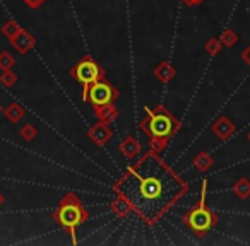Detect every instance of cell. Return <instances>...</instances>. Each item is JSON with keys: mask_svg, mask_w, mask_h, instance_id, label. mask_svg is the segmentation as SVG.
I'll return each instance as SVG.
<instances>
[{"mask_svg": "<svg viewBox=\"0 0 250 246\" xmlns=\"http://www.w3.org/2000/svg\"><path fill=\"white\" fill-rule=\"evenodd\" d=\"M91 139L96 144H104L110 139V132L104 129V125H98L94 130H91Z\"/></svg>", "mask_w": 250, "mask_h": 246, "instance_id": "cell-9", "label": "cell"}, {"mask_svg": "<svg viewBox=\"0 0 250 246\" xmlns=\"http://www.w3.org/2000/svg\"><path fill=\"white\" fill-rule=\"evenodd\" d=\"M214 132L218 133L221 139H226V137L233 132V125L229 123L228 120H225V118H223V120H219L218 123L214 125Z\"/></svg>", "mask_w": 250, "mask_h": 246, "instance_id": "cell-10", "label": "cell"}, {"mask_svg": "<svg viewBox=\"0 0 250 246\" xmlns=\"http://www.w3.org/2000/svg\"><path fill=\"white\" fill-rule=\"evenodd\" d=\"M146 111L149 113V121H147V125L146 123H144V125L147 127L151 135L163 139V137H168L173 132V120H171V116H168V114H165V113L156 114L154 111H151L149 108H146Z\"/></svg>", "mask_w": 250, "mask_h": 246, "instance_id": "cell-5", "label": "cell"}, {"mask_svg": "<svg viewBox=\"0 0 250 246\" xmlns=\"http://www.w3.org/2000/svg\"><path fill=\"white\" fill-rule=\"evenodd\" d=\"M233 39H235V36H233L231 33H228L226 36H223V41H225L226 46H231L233 45Z\"/></svg>", "mask_w": 250, "mask_h": 246, "instance_id": "cell-20", "label": "cell"}, {"mask_svg": "<svg viewBox=\"0 0 250 246\" xmlns=\"http://www.w3.org/2000/svg\"><path fill=\"white\" fill-rule=\"evenodd\" d=\"M0 113H2V104H0Z\"/></svg>", "mask_w": 250, "mask_h": 246, "instance_id": "cell-22", "label": "cell"}, {"mask_svg": "<svg viewBox=\"0 0 250 246\" xmlns=\"http://www.w3.org/2000/svg\"><path fill=\"white\" fill-rule=\"evenodd\" d=\"M70 74H72L74 79L79 80V82L83 84V87H84L83 96H84V94H86V91H87V87L100 79V67L96 65V62H94V60H91V58H87V57H86V58L81 60V62L74 67Z\"/></svg>", "mask_w": 250, "mask_h": 246, "instance_id": "cell-4", "label": "cell"}, {"mask_svg": "<svg viewBox=\"0 0 250 246\" xmlns=\"http://www.w3.org/2000/svg\"><path fill=\"white\" fill-rule=\"evenodd\" d=\"M211 164H212V159L206 152H202L201 156H199L197 159H195V168H199L201 171L208 170V168L211 166Z\"/></svg>", "mask_w": 250, "mask_h": 246, "instance_id": "cell-17", "label": "cell"}, {"mask_svg": "<svg viewBox=\"0 0 250 246\" xmlns=\"http://www.w3.org/2000/svg\"><path fill=\"white\" fill-rule=\"evenodd\" d=\"M11 43H12V46L21 53V55H26V53L35 46L36 41H35V38H33L31 33H28L26 29L21 28V31H19L18 35L11 39Z\"/></svg>", "mask_w": 250, "mask_h": 246, "instance_id": "cell-7", "label": "cell"}, {"mask_svg": "<svg viewBox=\"0 0 250 246\" xmlns=\"http://www.w3.org/2000/svg\"><path fill=\"white\" fill-rule=\"evenodd\" d=\"M104 108L106 110L101 113V111H98V116L100 118H104V120H113L115 116H117V110L115 108H111V106H108V104H104Z\"/></svg>", "mask_w": 250, "mask_h": 246, "instance_id": "cell-18", "label": "cell"}, {"mask_svg": "<svg viewBox=\"0 0 250 246\" xmlns=\"http://www.w3.org/2000/svg\"><path fill=\"white\" fill-rule=\"evenodd\" d=\"M206 187H208V181H202V190H201V200L195 205V208H192L188 212V215L185 217L187 226L195 232H206L214 226L216 217L211 212L206 208Z\"/></svg>", "mask_w": 250, "mask_h": 246, "instance_id": "cell-3", "label": "cell"}, {"mask_svg": "<svg viewBox=\"0 0 250 246\" xmlns=\"http://www.w3.org/2000/svg\"><path fill=\"white\" fill-rule=\"evenodd\" d=\"M84 99L93 103L94 106H104V104H110L113 99V89L108 82H101L96 80L87 87L86 94H84Z\"/></svg>", "mask_w": 250, "mask_h": 246, "instance_id": "cell-6", "label": "cell"}, {"mask_svg": "<svg viewBox=\"0 0 250 246\" xmlns=\"http://www.w3.org/2000/svg\"><path fill=\"white\" fill-rule=\"evenodd\" d=\"M117 190L134 210L154 222L178 200L185 185L156 154L149 152L125 173Z\"/></svg>", "mask_w": 250, "mask_h": 246, "instance_id": "cell-1", "label": "cell"}, {"mask_svg": "<svg viewBox=\"0 0 250 246\" xmlns=\"http://www.w3.org/2000/svg\"><path fill=\"white\" fill-rule=\"evenodd\" d=\"M235 193L238 195L240 198H247L250 195V181L247 178H242L238 180V183L235 185Z\"/></svg>", "mask_w": 250, "mask_h": 246, "instance_id": "cell-13", "label": "cell"}, {"mask_svg": "<svg viewBox=\"0 0 250 246\" xmlns=\"http://www.w3.org/2000/svg\"><path fill=\"white\" fill-rule=\"evenodd\" d=\"M28 7H31V9H38V7H42L43 4H45L46 0H22Z\"/></svg>", "mask_w": 250, "mask_h": 246, "instance_id": "cell-19", "label": "cell"}, {"mask_svg": "<svg viewBox=\"0 0 250 246\" xmlns=\"http://www.w3.org/2000/svg\"><path fill=\"white\" fill-rule=\"evenodd\" d=\"M87 217L86 210L83 208V205L79 204L74 195H65L62 198L59 205V210L55 212V219L60 226H63L65 229H69V232L72 234V241L76 243V229L84 219Z\"/></svg>", "mask_w": 250, "mask_h": 246, "instance_id": "cell-2", "label": "cell"}, {"mask_svg": "<svg viewBox=\"0 0 250 246\" xmlns=\"http://www.w3.org/2000/svg\"><path fill=\"white\" fill-rule=\"evenodd\" d=\"M0 84L4 87H12L14 84H18V76L12 70H4L0 76Z\"/></svg>", "mask_w": 250, "mask_h": 246, "instance_id": "cell-15", "label": "cell"}, {"mask_svg": "<svg viewBox=\"0 0 250 246\" xmlns=\"http://www.w3.org/2000/svg\"><path fill=\"white\" fill-rule=\"evenodd\" d=\"M16 65V58L9 52H0V70H12Z\"/></svg>", "mask_w": 250, "mask_h": 246, "instance_id": "cell-12", "label": "cell"}, {"mask_svg": "<svg viewBox=\"0 0 250 246\" xmlns=\"http://www.w3.org/2000/svg\"><path fill=\"white\" fill-rule=\"evenodd\" d=\"M19 133H21V137H22V139H24V140H28V142H29V140H33V139H35V137H36V133H38V132H36V129L31 125V123H28V125H24L21 130H19Z\"/></svg>", "mask_w": 250, "mask_h": 246, "instance_id": "cell-16", "label": "cell"}, {"mask_svg": "<svg viewBox=\"0 0 250 246\" xmlns=\"http://www.w3.org/2000/svg\"><path fill=\"white\" fill-rule=\"evenodd\" d=\"M4 204H5V195L2 193V191H0V207H2Z\"/></svg>", "mask_w": 250, "mask_h": 246, "instance_id": "cell-21", "label": "cell"}, {"mask_svg": "<svg viewBox=\"0 0 250 246\" xmlns=\"http://www.w3.org/2000/svg\"><path fill=\"white\" fill-rule=\"evenodd\" d=\"M19 31H21V26H19L16 21H12V19H11V21H7L4 26H2V35H4L5 38L9 39V41H11V39L14 38V36L18 35Z\"/></svg>", "mask_w": 250, "mask_h": 246, "instance_id": "cell-11", "label": "cell"}, {"mask_svg": "<svg viewBox=\"0 0 250 246\" xmlns=\"http://www.w3.org/2000/svg\"><path fill=\"white\" fill-rule=\"evenodd\" d=\"M4 114H5V118H7L11 123H19V121L24 118V114H26V110L21 106V104H18V103H11L7 108L4 110Z\"/></svg>", "mask_w": 250, "mask_h": 246, "instance_id": "cell-8", "label": "cell"}, {"mask_svg": "<svg viewBox=\"0 0 250 246\" xmlns=\"http://www.w3.org/2000/svg\"><path fill=\"white\" fill-rule=\"evenodd\" d=\"M249 139H250V135H249Z\"/></svg>", "mask_w": 250, "mask_h": 246, "instance_id": "cell-23", "label": "cell"}, {"mask_svg": "<svg viewBox=\"0 0 250 246\" xmlns=\"http://www.w3.org/2000/svg\"><path fill=\"white\" fill-rule=\"evenodd\" d=\"M122 151H124L125 157H134L137 152H139V146H137L132 139H129V140H125V142L122 144Z\"/></svg>", "mask_w": 250, "mask_h": 246, "instance_id": "cell-14", "label": "cell"}]
</instances>
